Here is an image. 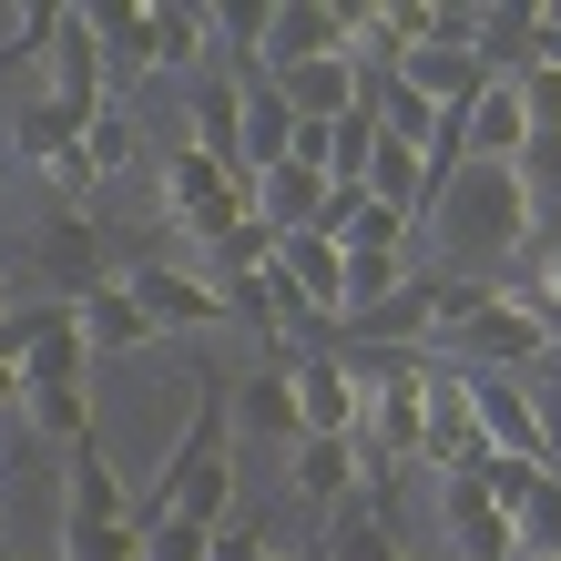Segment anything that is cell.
<instances>
[{
    "instance_id": "1",
    "label": "cell",
    "mask_w": 561,
    "mask_h": 561,
    "mask_svg": "<svg viewBox=\"0 0 561 561\" xmlns=\"http://www.w3.org/2000/svg\"><path fill=\"white\" fill-rule=\"evenodd\" d=\"M419 225H439L459 255H490V266H511V255L531 245V205H520L511 163H459V174H439Z\"/></svg>"
},
{
    "instance_id": "2",
    "label": "cell",
    "mask_w": 561,
    "mask_h": 561,
    "mask_svg": "<svg viewBox=\"0 0 561 561\" xmlns=\"http://www.w3.org/2000/svg\"><path fill=\"white\" fill-rule=\"evenodd\" d=\"M153 194H163V225H174L184 245H205V255L245 225V184L215 174L194 144H163V153H153Z\"/></svg>"
},
{
    "instance_id": "3",
    "label": "cell",
    "mask_w": 561,
    "mask_h": 561,
    "mask_svg": "<svg viewBox=\"0 0 561 561\" xmlns=\"http://www.w3.org/2000/svg\"><path fill=\"white\" fill-rule=\"evenodd\" d=\"M225 388H236V378H215V368L194 378V409H184V428H174V449L153 459V490H144L134 511H163L184 480H205V470H236V409H225Z\"/></svg>"
},
{
    "instance_id": "4",
    "label": "cell",
    "mask_w": 561,
    "mask_h": 561,
    "mask_svg": "<svg viewBox=\"0 0 561 561\" xmlns=\"http://www.w3.org/2000/svg\"><path fill=\"white\" fill-rule=\"evenodd\" d=\"M123 296H134V317L153 327V337H205V327H225V296L205 286V266H163V255H123Z\"/></svg>"
},
{
    "instance_id": "5",
    "label": "cell",
    "mask_w": 561,
    "mask_h": 561,
    "mask_svg": "<svg viewBox=\"0 0 561 561\" xmlns=\"http://www.w3.org/2000/svg\"><path fill=\"white\" fill-rule=\"evenodd\" d=\"M31 276L51 286V307H72V296H92V286L123 276V255H113V236H103L92 215H61V205H51V225L31 236Z\"/></svg>"
},
{
    "instance_id": "6",
    "label": "cell",
    "mask_w": 561,
    "mask_h": 561,
    "mask_svg": "<svg viewBox=\"0 0 561 561\" xmlns=\"http://www.w3.org/2000/svg\"><path fill=\"white\" fill-rule=\"evenodd\" d=\"M0 357L21 368V388H92V357H82L72 307H21V317H0Z\"/></svg>"
},
{
    "instance_id": "7",
    "label": "cell",
    "mask_w": 561,
    "mask_h": 561,
    "mask_svg": "<svg viewBox=\"0 0 561 561\" xmlns=\"http://www.w3.org/2000/svg\"><path fill=\"white\" fill-rule=\"evenodd\" d=\"M286 399H296V439H347L357 428V368L337 347H296L286 357Z\"/></svg>"
},
{
    "instance_id": "8",
    "label": "cell",
    "mask_w": 561,
    "mask_h": 561,
    "mask_svg": "<svg viewBox=\"0 0 561 561\" xmlns=\"http://www.w3.org/2000/svg\"><path fill=\"white\" fill-rule=\"evenodd\" d=\"M480 459V419H470V378L459 368H428V388H419V470H470Z\"/></svg>"
},
{
    "instance_id": "9",
    "label": "cell",
    "mask_w": 561,
    "mask_h": 561,
    "mask_svg": "<svg viewBox=\"0 0 561 561\" xmlns=\"http://www.w3.org/2000/svg\"><path fill=\"white\" fill-rule=\"evenodd\" d=\"M399 92L428 103V113H470L480 92H490V61H480V42H419L399 61Z\"/></svg>"
},
{
    "instance_id": "10",
    "label": "cell",
    "mask_w": 561,
    "mask_h": 561,
    "mask_svg": "<svg viewBox=\"0 0 561 561\" xmlns=\"http://www.w3.org/2000/svg\"><path fill=\"white\" fill-rule=\"evenodd\" d=\"M337 51V11H327V0H266V11H255V72H296V61H327Z\"/></svg>"
},
{
    "instance_id": "11",
    "label": "cell",
    "mask_w": 561,
    "mask_h": 561,
    "mask_svg": "<svg viewBox=\"0 0 561 561\" xmlns=\"http://www.w3.org/2000/svg\"><path fill=\"white\" fill-rule=\"evenodd\" d=\"M470 419H480L490 459H541V470H551L541 419H531V378H470Z\"/></svg>"
},
{
    "instance_id": "12",
    "label": "cell",
    "mask_w": 561,
    "mask_h": 561,
    "mask_svg": "<svg viewBox=\"0 0 561 561\" xmlns=\"http://www.w3.org/2000/svg\"><path fill=\"white\" fill-rule=\"evenodd\" d=\"M103 520H134V490L103 459V439L61 449V531H103Z\"/></svg>"
},
{
    "instance_id": "13",
    "label": "cell",
    "mask_w": 561,
    "mask_h": 561,
    "mask_svg": "<svg viewBox=\"0 0 561 561\" xmlns=\"http://www.w3.org/2000/svg\"><path fill=\"white\" fill-rule=\"evenodd\" d=\"M439 520H449V551H459V561H520V551H511V520L490 511V490H480L470 470L439 480Z\"/></svg>"
},
{
    "instance_id": "14",
    "label": "cell",
    "mask_w": 561,
    "mask_h": 561,
    "mask_svg": "<svg viewBox=\"0 0 561 561\" xmlns=\"http://www.w3.org/2000/svg\"><path fill=\"white\" fill-rule=\"evenodd\" d=\"M245 215L276 225V236H317L327 215V174H307V163H266V174L245 184Z\"/></svg>"
},
{
    "instance_id": "15",
    "label": "cell",
    "mask_w": 561,
    "mask_h": 561,
    "mask_svg": "<svg viewBox=\"0 0 561 561\" xmlns=\"http://www.w3.org/2000/svg\"><path fill=\"white\" fill-rule=\"evenodd\" d=\"M72 11H82L103 72H153V11L144 0H72Z\"/></svg>"
},
{
    "instance_id": "16",
    "label": "cell",
    "mask_w": 561,
    "mask_h": 561,
    "mask_svg": "<svg viewBox=\"0 0 561 561\" xmlns=\"http://www.w3.org/2000/svg\"><path fill=\"white\" fill-rule=\"evenodd\" d=\"M236 144H245V184L266 174V163L296 153V113H286L276 82H245V92H236Z\"/></svg>"
},
{
    "instance_id": "17",
    "label": "cell",
    "mask_w": 561,
    "mask_h": 561,
    "mask_svg": "<svg viewBox=\"0 0 561 561\" xmlns=\"http://www.w3.org/2000/svg\"><path fill=\"white\" fill-rule=\"evenodd\" d=\"M276 92H286L296 123H337V113H357V92H368V82H357L347 61L327 51V61H296V72H276Z\"/></svg>"
},
{
    "instance_id": "18",
    "label": "cell",
    "mask_w": 561,
    "mask_h": 561,
    "mask_svg": "<svg viewBox=\"0 0 561 561\" xmlns=\"http://www.w3.org/2000/svg\"><path fill=\"white\" fill-rule=\"evenodd\" d=\"M72 327H82V357H134L153 327L134 317V296L123 286H92V296H72Z\"/></svg>"
},
{
    "instance_id": "19",
    "label": "cell",
    "mask_w": 561,
    "mask_h": 561,
    "mask_svg": "<svg viewBox=\"0 0 561 561\" xmlns=\"http://www.w3.org/2000/svg\"><path fill=\"white\" fill-rule=\"evenodd\" d=\"M399 286H409V255H337V317H327V327L399 307Z\"/></svg>"
},
{
    "instance_id": "20",
    "label": "cell",
    "mask_w": 561,
    "mask_h": 561,
    "mask_svg": "<svg viewBox=\"0 0 561 561\" xmlns=\"http://www.w3.org/2000/svg\"><path fill=\"white\" fill-rule=\"evenodd\" d=\"M21 428L42 449H82L92 439V388H21Z\"/></svg>"
},
{
    "instance_id": "21",
    "label": "cell",
    "mask_w": 561,
    "mask_h": 561,
    "mask_svg": "<svg viewBox=\"0 0 561 561\" xmlns=\"http://www.w3.org/2000/svg\"><path fill=\"white\" fill-rule=\"evenodd\" d=\"M286 480H296V501H347V490H357V449L347 439H296L286 449Z\"/></svg>"
},
{
    "instance_id": "22",
    "label": "cell",
    "mask_w": 561,
    "mask_h": 561,
    "mask_svg": "<svg viewBox=\"0 0 561 561\" xmlns=\"http://www.w3.org/2000/svg\"><path fill=\"white\" fill-rule=\"evenodd\" d=\"M11 153H21V163H42V174H51L61 153H82V113H61V103H42V92H31V103L11 113Z\"/></svg>"
},
{
    "instance_id": "23",
    "label": "cell",
    "mask_w": 561,
    "mask_h": 561,
    "mask_svg": "<svg viewBox=\"0 0 561 561\" xmlns=\"http://www.w3.org/2000/svg\"><path fill=\"white\" fill-rule=\"evenodd\" d=\"M194 153L215 163V174H236L245 184V144H236V92L225 82H194V134H184Z\"/></svg>"
},
{
    "instance_id": "24",
    "label": "cell",
    "mask_w": 561,
    "mask_h": 561,
    "mask_svg": "<svg viewBox=\"0 0 561 561\" xmlns=\"http://www.w3.org/2000/svg\"><path fill=\"white\" fill-rule=\"evenodd\" d=\"M520 144H531V123H520L511 82H490L480 103H470V163H520Z\"/></svg>"
},
{
    "instance_id": "25",
    "label": "cell",
    "mask_w": 561,
    "mask_h": 561,
    "mask_svg": "<svg viewBox=\"0 0 561 561\" xmlns=\"http://www.w3.org/2000/svg\"><path fill=\"white\" fill-rule=\"evenodd\" d=\"M225 409L245 419V439H276V449H296V399H286V368L245 378V388H225Z\"/></svg>"
},
{
    "instance_id": "26",
    "label": "cell",
    "mask_w": 561,
    "mask_h": 561,
    "mask_svg": "<svg viewBox=\"0 0 561 561\" xmlns=\"http://www.w3.org/2000/svg\"><path fill=\"white\" fill-rule=\"evenodd\" d=\"M276 276L307 296L317 317H337V245H327V236H286L276 245Z\"/></svg>"
},
{
    "instance_id": "27",
    "label": "cell",
    "mask_w": 561,
    "mask_h": 561,
    "mask_svg": "<svg viewBox=\"0 0 561 561\" xmlns=\"http://www.w3.org/2000/svg\"><path fill=\"white\" fill-rule=\"evenodd\" d=\"M153 11V72H205V0H144Z\"/></svg>"
},
{
    "instance_id": "28",
    "label": "cell",
    "mask_w": 561,
    "mask_h": 561,
    "mask_svg": "<svg viewBox=\"0 0 561 561\" xmlns=\"http://www.w3.org/2000/svg\"><path fill=\"white\" fill-rule=\"evenodd\" d=\"M490 286H501V296H541V307H561V225H541V236L520 245Z\"/></svg>"
},
{
    "instance_id": "29",
    "label": "cell",
    "mask_w": 561,
    "mask_h": 561,
    "mask_svg": "<svg viewBox=\"0 0 561 561\" xmlns=\"http://www.w3.org/2000/svg\"><path fill=\"white\" fill-rule=\"evenodd\" d=\"M511 551L520 561H561V470H541V490L511 511Z\"/></svg>"
},
{
    "instance_id": "30",
    "label": "cell",
    "mask_w": 561,
    "mask_h": 561,
    "mask_svg": "<svg viewBox=\"0 0 561 561\" xmlns=\"http://www.w3.org/2000/svg\"><path fill=\"white\" fill-rule=\"evenodd\" d=\"M82 163H92V174H134V163H144V134H134V123H123V113H92L82 123Z\"/></svg>"
},
{
    "instance_id": "31",
    "label": "cell",
    "mask_w": 561,
    "mask_h": 561,
    "mask_svg": "<svg viewBox=\"0 0 561 561\" xmlns=\"http://www.w3.org/2000/svg\"><path fill=\"white\" fill-rule=\"evenodd\" d=\"M134 531H144V561H215V531H194L174 511H134Z\"/></svg>"
},
{
    "instance_id": "32",
    "label": "cell",
    "mask_w": 561,
    "mask_h": 561,
    "mask_svg": "<svg viewBox=\"0 0 561 561\" xmlns=\"http://www.w3.org/2000/svg\"><path fill=\"white\" fill-rule=\"evenodd\" d=\"M317 561H409V551H399V531H388V520H368V511H357L337 541H317Z\"/></svg>"
},
{
    "instance_id": "33",
    "label": "cell",
    "mask_w": 561,
    "mask_h": 561,
    "mask_svg": "<svg viewBox=\"0 0 561 561\" xmlns=\"http://www.w3.org/2000/svg\"><path fill=\"white\" fill-rule=\"evenodd\" d=\"M51 551L61 561H144V531H134V520H103V531H61Z\"/></svg>"
},
{
    "instance_id": "34",
    "label": "cell",
    "mask_w": 561,
    "mask_h": 561,
    "mask_svg": "<svg viewBox=\"0 0 561 561\" xmlns=\"http://www.w3.org/2000/svg\"><path fill=\"white\" fill-rule=\"evenodd\" d=\"M531 419H541V449L561 470V368H531Z\"/></svg>"
},
{
    "instance_id": "35",
    "label": "cell",
    "mask_w": 561,
    "mask_h": 561,
    "mask_svg": "<svg viewBox=\"0 0 561 561\" xmlns=\"http://www.w3.org/2000/svg\"><path fill=\"white\" fill-rule=\"evenodd\" d=\"M0 409H21V368H11V357H0Z\"/></svg>"
},
{
    "instance_id": "36",
    "label": "cell",
    "mask_w": 561,
    "mask_h": 561,
    "mask_svg": "<svg viewBox=\"0 0 561 561\" xmlns=\"http://www.w3.org/2000/svg\"><path fill=\"white\" fill-rule=\"evenodd\" d=\"M0 561H21V551H0Z\"/></svg>"
},
{
    "instance_id": "37",
    "label": "cell",
    "mask_w": 561,
    "mask_h": 561,
    "mask_svg": "<svg viewBox=\"0 0 561 561\" xmlns=\"http://www.w3.org/2000/svg\"><path fill=\"white\" fill-rule=\"evenodd\" d=\"M0 317H11V307H0Z\"/></svg>"
},
{
    "instance_id": "38",
    "label": "cell",
    "mask_w": 561,
    "mask_h": 561,
    "mask_svg": "<svg viewBox=\"0 0 561 561\" xmlns=\"http://www.w3.org/2000/svg\"><path fill=\"white\" fill-rule=\"evenodd\" d=\"M307 561H317V551H307Z\"/></svg>"
}]
</instances>
